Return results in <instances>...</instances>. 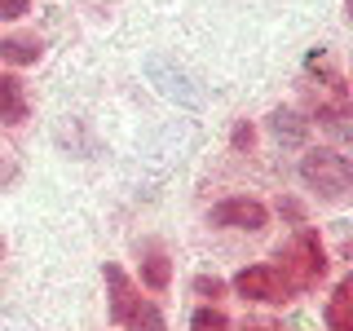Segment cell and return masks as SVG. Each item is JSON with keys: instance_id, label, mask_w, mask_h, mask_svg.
Masks as SVG:
<instances>
[{"instance_id": "cell-17", "label": "cell", "mask_w": 353, "mask_h": 331, "mask_svg": "<svg viewBox=\"0 0 353 331\" xmlns=\"http://www.w3.org/2000/svg\"><path fill=\"white\" fill-rule=\"evenodd\" d=\"M243 331H283V323H274V318H248Z\"/></svg>"}, {"instance_id": "cell-6", "label": "cell", "mask_w": 353, "mask_h": 331, "mask_svg": "<svg viewBox=\"0 0 353 331\" xmlns=\"http://www.w3.org/2000/svg\"><path fill=\"white\" fill-rule=\"evenodd\" d=\"M31 115V102H27V88H22L18 75H0V119L5 124H22Z\"/></svg>"}, {"instance_id": "cell-13", "label": "cell", "mask_w": 353, "mask_h": 331, "mask_svg": "<svg viewBox=\"0 0 353 331\" xmlns=\"http://www.w3.org/2000/svg\"><path fill=\"white\" fill-rule=\"evenodd\" d=\"M194 292L199 296H203V301H221V296H225V283H221V279H208V274H199V279H194Z\"/></svg>"}, {"instance_id": "cell-4", "label": "cell", "mask_w": 353, "mask_h": 331, "mask_svg": "<svg viewBox=\"0 0 353 331\" xmlns=\"http://www.w3.org/2000/svg\"><path fill=\"white\" fill-rule=\"evenodd\" d=\"M212 225L216 230H248V234H256V230L270 225V208L261 203V199H221L212 208Z\"/></svg>"}, {"instance_id": "cell-9", "label": "cell", "mask_w": 353, "mask_h": 331, "mask_svg": "<svg viewBox=\"0 0 353 331\" xmlns=\"http://www.w3.org/2000/svg\"><path fill=\"white\" fill-rule=\"evenodd\" d=\"M119 327H124V331H168V323H163V314H159L154 301H137Z\"/></svg>"}, {"instance_id": "cell-18", "label": "cell", "mask_w": 353, "mask_h": 331, "mask_svg": "<svg viewBox=\"0 0 353 331\" xmlns=\"http://www.w3.org/2000/svg\"><path fill=\"white\" fill-rule=\"evenodd\" d=\"M0 257H5V239H0Z\"/></svg>"}, {"instance_id": "cell-15", "label": "cell", "mask_w": 353, "mask_h": 331, "mask_svg": "<svg viewBox=\"0 0 353 331\" xmlns=\"http://www.w3.org/2000/svg\"><path fill=\"white\" fill-rule=\"evenodd\" d=\"M31 0H0V18H27Z\"/></svg>"}, {"instance_id": "cell-10", "label": "cell", "mask_w": 353, "mask_h": 331, "mask_svg": "<svg viewBox=\"0 0 353 331\" xmlns=\"http://www.w3.org/2000/svg\"><path fill=\"white\" fill-rule=\"evenodd\" d=\"M141 283H146L150 292H163V287L172 283V265H168L163 252H150V257L141 261Z\"/></svg>"}, {"instance_id": "cell-12", "label": "cell", "mask_w": 353, "mask_h": 331, "mask_svg": "<svg viewBox=\"0 0 353 331\" xmlns=\"http://www.w3.org/2000/svg\"><path fill=\"white\" fill-rule=\"evenodd\" d=\"M270 128L279 132V137H287V141H301L309 124H305V119H296L292 110H274V115H270Z\"/></svg>"}, {"instance_id": "cell-7", "label": "cell", "mask_w": 353, "mask_h": 331, "mask_svg": "<svg viewBox=\"0 0 353 331\" xmlns=\"http://www.w3.org/2000/svg\"><path fill=\"white\" fill-rule=\"evenodd\" d=\"M327 327L331 331H353V279H340L327 301Z\"/></svg>"}, {"instance_id": "cell-3", "label": "cell", "mask_w": 353, "mask_h": 331, "mask_svg": "<svg viewBox=\"0 0 353 331\" xmlns=\"http://www.w3.org/2000/svg\"><path fill=\"white\" fill-rule=\"evenodd\" d=\"M234 292L243 296V301H261V305H283L292 301L296 287L283 279L279 265H248V270L234 279Z\"/></svg>"}, {"instance_id": "cell-16", "label": "cell", "mask_w": 353, "mask_h": 331, "mask_svg": "<svg viewBox=\"0 0 353 331\" xmlns=\"http://www.w3.org/2000/svg\"><path fill=\"white\" fill-rule=\"evenodd\" d=\"M279 212H283L287 221H296V225H305V208L296 203V199H283V203H279Z\"/></svg>"}, {"instance_id": "cell-11", "label": "cell", "mask_w": 353, "mask_h": 331, "mask_svg": "<svg viewBox=\"0 0 353 331\" xmlns=\"http://www.w3.org/2000/svg\"><path fill=\"white\" fill-rule=\"evenodd\" d=\"M190 331H234V323H230V318L221 314L216 305H203V309H194Z\"/></svg>"}, {"instance_id": "cell-8", "label": "cell", "mask_w": 353, "mask_h": 331, "mask_svg": "<svg viewBox=\"0 0 353 331\" xmlns=\"http://www.w3.org/2000/svg\"><path fill=\"white\" fill-rule=\"evenodd\" d=\"M40 53H44L40 36H5L0 40V62H9V66H31V62H40Z\"/></svg>"}, {"instance_id": "cell-1", "label": "cell", "mask_w": 353, "mask_h": 331, "mask_svg": "<svg viewBox=\"0 0 353 331\" xmlns=\"http://www.w3.org/2000/svg\"><path fill=\"white\" fill-rule=\"evenodd\" d=\"M279 261H283V279L292 287H314L327 274V248H323V239L305 225L279 248Z\"/></svg>"}, {"instance_id": "cell-14", "label": "cell", "mask_w": 353, "mask_h": 331, "mask_svg": "<svg viewBox=\"0 0 353 331\" xmlns=\"http://www.w3.org/2000/svg\"><path fill=\"white\" fill-rule=\"evenodd\" d=\"M230 141H234V150H248L252 141H256V128L243 119V124H234V137H230Z\"/></svg>"}, {"instance_id": "cell-5", "label": "cell", "mask_w": 353, "mask_h": 331, "mask_svg": "<svg viewBox=\"0 0 353 331\" xmlns=\"http://www.w3.org/2000/svg\"><path fill=\"white\" fill-rule=\"evenodd\" d=\"M106 287H110V318H115V323H124V318H128V309L141 301V296H137V287L128 283V274L119 270V265H106Z\"/></svg>"}, {"instance_id": "cell-2", "label": "cell", "mask_w": 353, "mask_h": 331, "mask_svg": "<svg viewBox=\"0 0 353 331\" xmlns=\"http://www.w3.org/2000/svg\"><path fill=\"white\" fill-rule=\"evenodd\" d=\"M301 181L309 190H318L327 203H340V199L349 194V185H353V168H349V159L340 150L318 146V150H309L301 159Z\"/></svg>"}]
</instances>
